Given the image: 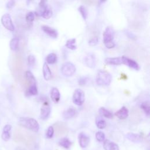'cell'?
Returning a JSON list of instances; mask_svg holds the SVG:
<instances>
[{
    "label": "cell",
    "instance_id": "4fadbf2b",
    "mask_svg": "<svg viewBox=\"0 0 150 150\" xmlns=\"http://www.w3.org/2000/svg\"><path fill=\"white\" fill-rule=\"evenodd\" d=\"M128 114L129 111L128 108L125 106H122L120 109L115 112V115L120 120H124L128 117Z\"/></svg>",
    "mask_w": 150,
    "mask_h": 150
},
{
    "label": "cell",
    "instance_id": "ba28073f",
    "mask_svg": "<svg viewBox=\"0 0 150 150\" xmlns=\"http://www.w3.org/2000/svg\"><path fill=\"white\" fill-rule=\"evenodd\" d=\"M50 111H51V108H50V105L46 101H44L40 108V119L43 120L47 119L50 115Z\"/></svg>",
    "mask_w": 150,
    "mask_h": 150
},
{
    "label": "cell",
    "instance_id": "d4e9b609",
    "mask_svg": "<svg viewBox=\"0 0 150 150\" xmlns=\"http://www.w3.org/2000/svg\"><path fill=\"white\" fill-rule=\"evenodd\" d=\"M76 40L74 38L68 39L66 41L65 46L66 47H67L69 49L75 50L77 48V46L76 45Z\"/></svg>",
    "mask_w": 150,
    "mask_h": 150
},
{
    "label": "cell",
    "instance_id": "52a82bcc",
    "mask_svg": "<svg viewBox=\"0 0 150 150\" xmlns=\"http://www.w3.org/2000/svg\"><path fill=\"white\" fill-rule=\"evenodd\" d=\"M1 23L4 27L9 31L15 30V26L12 21L11 16L9 13H5L1 17Z\"/></svg>",
    "mask_w": 150,
    "mask_h": 150
},
{
    "label": "cell",
    "instance_id": "5bb4252c",
    "mask_svg": "<svg viewBox=\"0 0 150 150\" xmlns=\"http://www.w3.org/2000/svg\"><path fill=\"white\" fill-rule=\"evenodd\" d=\"M79 142L80 146L84 148L88 146L90 142V138L84 133L81 132L79 135Z\"/></svg>",
    "mask_w": 150,
    "mask_h": 150
},
{
    "label": "cell",
    "instance_id": "30bf717a",
    "mask_svg": "<svg viewBox=\"0 0 150 150\" xmlns=\"http://www.w3.org/2000/svg\"><path fill=\"white\" fill-rule=\"evenodd\" d=\"M121 58H122L123 64L127 65V66H128L135 70H139L140 69V67H139L138 63L134 60L128 58L125 56H122Z\"/></svg>",
    "mask_w": 150,
    "mask_h": 150
},
{
    "label": "cell",
    "instance_id": "d6a6232c",
    "mask_svg": "<svg viewBox=\"0 0 150 150\" xmlns=\"http://www.w3.org/2000/svg\"><path fill=\"white\" fill-rule=\"evenodd\" d=\"M27 61L29 66H33L36 63V58L33 55H29L27 58Z\"/></svg>",
    "mask_w": 150,
    "mask_h": 150
},
{
    "label": "cell",
    "instance_id": "3957f363",
    "mask_svg": "<svg viewBox=\"0 0 150 150\" xmlns=\"http://www.w3.org/2000/svg\"><path fill=\"white\" fill-rule=\"evenodd\" d=\"M112 81V76L104 70H99L96 76V83L98 86H108Z\"/></svg>",
    "mask_w": 150,
    "mask_h": 150
},
{
    "label": "cell",
    "instance_id": "7a4b0ae2",
    "mask_svg": "<svg viewBox=\"0 0 150 150\" xmlns=\"http://www.w3.org/2000/svg\"><path fill=\"white\" fill-rule=\"evenodd\" d=\"M114 30L111 26L106 27L103 32V43L108 49H112L115 46V42H114Z\"/></svg>",
    "mask_w": 150,
    "mask_h": 150
},
{
    "label": "cell",
    "instance_id": "9a60e30c",
    "mask_svg": "<svg viewBox=\"0 0 150 150\" xmlns=\"http://www.w3.org/2000/svg\"><path fill=\"white\" fill-rule=\"evenodd\" d=\"M105 63L108 65H120L122 64V60L121 57H107L105 60Z\"/></svg>",
    "mask_w": 150,
    "mask_h": 150
},
{
    "label": "cell",
    "instance_id": "e575fe53",
    "mask_svg": "<svg viewBox=\"0 0 150 150\" xmlns=\"http://www.w3.org/2000/svg\"><path fill=\"white\" fill-rule=\"evenodd\" d=\"M98 42V38L97 36H94L88 40V45L91 46H94L97 45Z\"/></svg>",
    "mask_w": 150,
    "mask_h": 150
},
{
    "label": "cell",
    "instance_id": "f35d334b",
    "mask_svg": "<svg viewBox=\"0 0 150 150\" xmlns=\"http://www.w3.org/2000/svg\"><path fill=\"white\" fill-rule=\"evenodd\" d=\"M11 129H12V126L9 124H6L3 128V132H10Z\"/></svg>",
    "mask_w": 150,
    "mask_h": 150
},
{
    "label": "cell",
    "instance_id": "1f68e13d",
    "mask_svg": "<svg viewBox=\"0 0 150 150\" xmlns=\"http://www.w3.org/2000/svg\"><path fill=\"white\" fill-rule=\"evenodd\" d=\"M89 81H90L89 77H88L87 76H83L79 79L78 83L80 86H86V84H87L89 82Z\"/></svg>",
    "mask_w": 150,
    "mask_h": 150
},
{
    "label": "cell",
    "instance_id": "4316f807",
    "mask_svg": "<svg viewBox=\"0 0 150 150\" xmlns=\"http://www.w3.org/2000/svg\"><path fill=\"white\" fill-rule=\"evenodd\" d=\"M126 137L130 141L133 142H138L140 140V136L138 134L134 133H128L126 135Z\"/></svg>",
    "mask_w": 150,
    "mask_h": 150
},
{
    "label": "cell",
    "instance_id": "44dd1931",
    "mask_svg": "<svg viewBox=\"0 0 150 150\" xmlns=\"http://www.w3.org/2000/svg\"><path fill=\"white\" fill-rule=\"evenodd\" d=\"M19 39L18 38H12L9 42V47L11 50L16 51L18 50L19 47Z\"/></svg>",
    "mask_w": 150,
    "mask_h": 150
},
{
    "label": "cell",
    "instance_id": "ac0fdd59",
    "mask_svg": "<svg viewBox=\"0 0 150 150\" xmlns=\"http://www.w3.org/2000/svg\"><path fill=\"white\" fill-rule=\"evenodd\" d=\"M103 146L105 150H119L117 144L107 139L104 142Z\"/></svg>",
    "mask_w": 150,
    "mask_h": 150
},
{
    "label": "cell",
    "instance_id": "f546056e",
    "mask_svg": "<svg viewBox=\"0 0 150 150\" xmlns=\"http://www.w3.org/2000/svg\"><path fill=\"white\" fill-rule=\"evenodd\" d=\"M97 127L99 129H104L106 127V122L101 118H97L96 121Z\"/></svg>",
    "mask_w": 150,
    "mask_h": 150
},
{
    "label": "cell",
    "instance_id": "74e56055",
    "mask_svg": "<svg viewBox=\"0 0 150 150\" xmlns=\"http://www.w3.org/2000/svg\"><path fill=\"white\" fill-rule=\"evenodd\" d=\"M15 2L14 1H12V0H11V1H9L7 3H6V8H7V9H11L12 8H13V6H14V5H15Z\"/></svg>",
    "mask_w": 150,
    "mask_h": 150
},
{
    "label": "cell",
    "instance_id": "836d02e7",
    "mask_svg": "<svg viewBox=\"0 0 150 150\" xmlns=\"http://www.w3.org/2000/svg\"><path fill=\"white\" fill-rule=\"evenodd\" d=\"M96 138L97 141L101 142L103 141L105 139V135L101 131H98L96 134Z\"/></svg>",
    "mask_w": 150,
    "mask_h": 150
},
{
    "label": "cell",
    "instance_id": "cb8c5ba5",
    "mask_svg": "<svg viewBox=\"0 0 150 150\" xmlns=\"http://www.w3.org/2000/svg\"><path fill=\"white\" fill-rule=\"evenodd\" d=\"M57 55L54 53H50L46 57V63L48 64H54L57 62Z\"/></svg>",
    "mask_w": 150,
    "mask_h": 150
},
{
    "label": "cell",
    "instance_id": "484cf974",
    "mask_svg": "<svg viewBox=\"0 0 150 150\" xmlns=\"http://www.w3.org/2000/svg\"><path fill=\"white\" fill-rule=\"evenodd\" d=\"M141 108L144 111L145 114L149 116L150 114V106H149V103L148 101H144L142 102L141 105H140Z\"/></svg>",
    "mask_w": 150,
    "mask_h": 150
},
{
    "label": "cell",
    "instance_id": "7402d4cb",
    "mask_svg": "<svg viewBox=\"0 0 150 150\" xmlns=\"http://www.w3.org/2000/svg\"><path fill=\"white\" fill-rule=\"evenodd\" d=\"M25 76L26 80L29 82L30 85L31 84H36V79L30 71H29V70L26 71L25 72Z\"/></svg>",
    "mask_w": 150,
    "mask_h": 150
},
{
    "label": "cell",
    "instance_id": "8d00e7d4",
    "mask_svg": "<svg viewBox=\"0 0 150 150\" xmlns=\"http://www.w3.org/2000/svg\"><path fill=\"white\" fill-rule=\"evenodd\" d=\"M1 137L4 141H8L9 139V138H11L10 132H2Z\"/></svg>",
    "mask_w": 150,
    "mask_h": 150
},
{
    "label": "cell",
    "instance_id": "d6986e66",
    "mask_svg": "<svg viewBox=\"0 0 150 150\" xmlns=\"http://www.w3.org/2000/svg\"><path fill=\"white\" fill-rule=\"evenodd\" d=\"M55 132L56 135L57 137H61L66 134L67 132V129L66 128L65 126L63 125L62 124H57L55 128Z\"/></svg>",
    "mask_w": 150,
    "mask_h": 150
},
{
    "label": "cell",
    "instance_id": "8992f818",
    "mask_svg": "<svg viewBox=\"0 0 150 150\" xmlns=\"http://www.w3.org/2000/svg\"><path fill=\"white\" fill-rule=\"evenodd\" d=\"M84 99L85 95L84 91L80 88H76L73 94L72 100L73 103L77 105H81L84 102Z\"/></svg>",
    "mask_w": 150,
    "mask_h": 150
},
{
    "label": "cell",
    "instance_id": "8fae6325",
    "mask_svg": "<svg viewBox=\"0 0 150 150\" xmlns=\"http://www.w3.org/2000/svg\"><path fill=\"white\" fill-rule=\"evenodd\" d=\"M41 28H42V30L46 34L48 35L50 37L54 38V39H56L57 38L58 32L55 29H54L49 26H47V25H43L41 26Z\"/></svg>",
    "mask_w": 150,
    "mask_h": 150
},
{
    "label": "cell",
    "instance_id": "d590c367",
    "mask_svg": "<svg viewBox=\"0 0 150 150\" xmlns=\"http://www.w3.org/2000/svg\"><path fill=\"white\" fill-rule=\"evenodd\" d=\"M54 134V128L52 126H50L48 127L47 132H46V137L49 138H50L53 137Z\"/></svg>",
    "mask_w": 150,
    "mask_h": 150
},
{
    "label": "cell",
    "instance_id": "ab89813d",
    "mask_svg": "<svg viewBox=\"0 0 150 150\" xmlns=\"http://www.w3.org/2000/svg\"><path fill=\"white\" fill-rule=\"evenodd\" d=\"M126 34H127V35L128 36V37L129 38H131V39H135V35L132 33V32H127V33H126Z\"/></svg>",
    "mask_w": 150,
    "mask_h": 150
},
{
    "label": "cell",
    "instance_id": "7c38bea8",
    "mask_svg": "<svg viewBox=\"0 0 150 150\" xmlns=\"http://www.w3.org/2000/svg\"><path fill=\"white\" fill-rule=\"evenodd\" d=\"M76 113H77L76 109L74 107L70 106L67 110L63 111L62 115L64 119L69 120L74 117Z\"/></svg>",
    "mask_w": 150,
    "mask_h": 150
},
{
    "label": "cell",
    "instance_id": "2e32d148",
    "mask_svg": "<svg viewBox=\"0 0 150 150\" xmlns=\"http://www.w3.org/2000/svg\"><path fill=\"white\" fill-rule=\"evenodd\" d=\"M50 97L54 103H59V101H60V93L57 88L53 87L51 89Z\"/></svg>",
    "mask_w": 150,
    "mask_h": 150
},
{
    "label": "cell",
    "instance_id": "603a6c76",
    "mask_svg": "<svg viewBox=\"0 0 150 150\" xmlns=\"http://www.w3.org/2000/svg\"><path fill=\"white\" fill-rule=\"evenodd\" d=\"M99 112L101 116L107 118H112L113 117V114L107 109L104 107H100L99 108Z\"/></svg>",
    "mask_w": 150,
    "mask_h": 150
},
{
    "label": "cell",
    "instance_id": "83f0119b",
    "mask_svg": "<svg viewBox=\"0 0 150 150\" xmlns=\"http://www.w3.org/2000/svg\"><path fill=\"white\" fill-rule=\"evenodd\" d=\"M78 11L80 13L83 18L84 20H86L87 18V16H88V12H87V10L86 9V8L84 5H80L78 8Z\"/></svg>",
    "mask_w": 150,
    "mask_h": 150
},
{
    "label": "cell",
    "instance_id": "6da1fadb",
    "mask_svg": "<svg viewBox=\"0 0 150 150\" xmlns=\"http://www.w3.org/2000/svg\"><path fill=\"white\" fill-rule=\"evenodd\" d=\"M19 125L33 132H38L39 129V124L38 121L30 117H20L18 120Z\"/></svg>",
    "mask_w": 150,
    "mask_h": 150
},
{
    "label": "cell",
    "instance_id": "e0dca14e",
    "mask_svg": "<svg viewBox=\"0 0 150 150\" xmlns=\"http://www.w3.org/2000/svg\"><path fill=\"white\" fill-rule=\"evenodd\" d=\"M42 71H43V75L44 79L46 81L49 80L52 77V71L46 63H44L43 65Z\"/></svg>",
    "mask_w": 150,
    "mask_h": 150
},
{
    "label": "cell",
    "instance_id": "f1b7e54d",
    "mask_svg": "<svg viewBox=\"0 0 150 150\" xmlns=\"http://www.w3.org/2000/svg\"><path fill=\"white\" fill-rule=\"evenodd\" d=\"M59 145L62 146L64 148L68 149L71 145V142L69 141L68 138H63L59 141Z\"/></svg>",
    "mask_w": 150,
    "mask_h": 150
},
{
    "label": "cell",
    "instance_id": "4dcf8cb0",
    "mask_svg": "<svg viewBox=\"0 0 150 150\" xmlns=\"http://www.w3.org/2000/svg\"><path fill=\"white\" fill-rule=\"evenodd\" d=\"M25 19L28 24H31L35 19V13L33 12H28L25 16Z\"/></svg>",
    "mask_w": 150,
    "mask_h": 150
},
{
    "label": "cell",
    "instance_id": "5b68a950",
    "mask_svg": "<svg viewBox=\"0 0 150 150\" xmlns=\"http://www.w3.org/2000/svg\"><path fill=\"white\" fill-rule=\"evenodd\" d=\"M76 67L73 63L70 62H67L64 63L61 68V73L65 77H71L76 72Z\"/></svg>",
    "mask_w": 150,
    "mask_h": 150
},
{
    "label": "cell",
    "instance_id": "9c48e42d",
    "mask_svg": "<svg viewBox=\"0 0 150 150\" xmlns=\"http://www.w3.org/2000/svg\"><path fill=\"white\" fill-rule=\"evenodd\" d=\"M84 64L89 68H94L96 65V58L93 53H88L84 59Z\"/></svg>",
    "mask_w": 150,
    "mask_h": 150
},
{
    "label": "cell",
    "instance_id": "ffe728a7",
    "mask_svg": "<svg viewBox=\"0 0 150 150\" xmlns=\"http://www.w3.org/2000/svg\"><path fill=\"white\" fill-rule=\"evenodd\" d=\"M38 93V87L36 84H31L29 88L26 90L25 94L26 96H36Z\"/></svg>",
    "mask_w": 150,
    "mask_h": 150
},
{
    "label": "cell",
    "instance_id": "277c9868",
    "mask_svg": "<svg viewBox=\"0 0 150 150\" xmlns=\"http://www.w3.org/2000/svg\"><path fill=\"white\" fill-rule=\"evenodd\" d=\"M39 15L42 18L48 19L52 15V10L50 6L45 1H41L39 4Z\"/></svg>",
    "mask_w": 150,
    "mask_h": 150
}]
</instances>
